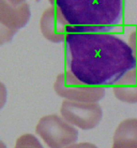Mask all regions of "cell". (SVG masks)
<instances>
[{"label":"cell","mask_w":137,"mask_h":148,"mask_svg":"<svg viewBox=\"0 0 137 148\" xmlns=\"http://www.w3.org/2000/svg\"><path fill=\"white\" fill-rule=\"evenodd\" d=\"M66 64L78 81L94 87L114 86L137 68L130 44L112 34L68 27Z\"/></svg>","instance_id":"cell-1"},{"label":"cell","mask_w":137,"mask_h":148,"mask_svg":"<svg viewBox=\"0 0 137 148\" xmlns=\"http://www.w3.org/2000/svg\"><path fill=\"white\" fill-rule=\"evenodd\" d=\"M68 24L85 32L106 33L123 17V0H54Z\"/></svg>","instance_id":"cell-2"},{"label":"cell","mask_w":137,"mask_h":148,"mask_svg":"<svg viewBox=\"0 0 137 148\" xmlns=\"http://www.w3.org/2000/svg\"><path fill=\"white\" fill-rule=\"evenodd\" d=\"M36 133L50 148H67L78 140V130L56 114L41 117L36 126Z\"/></svg>","instance_id":"cell-3"},{"label":"cell","mask_w":137,"mask_h":148,"mask_svg":"<svg viewBox=\"0 0 137 148\" xmlns=\"http://www.w3.org/2000/svg\"><path fill=\"white\" fill-rule=\"evenodd\" d=\"M54 89L61 98L78 102H98L105 95L104 87H94L81 83L69 71L58 74Z\"/></svg>","instance_id":"cell-4"},{"label":"cell","mask_w":137,"mask_h":148,"mask_svg":"<svg viewBox=\"0 0 137 148\" xmlns=\"http://www.w3.org/2000/svg\"><path fill=\"white\" fill-rule=\"evenodd\" d=\"M60 114L68 123L84 130L96 127L103 118V110L97 102H78L67 99L62 102Z\"/></svg>","instance_id":"cell-5"},{"label":"cell","mask_w":137,"mask_h":148,"mask_svg":"<svg viewBox=\"0 0 137 148\" xmlns=\"http://www.w3.org/2000/svg\"><path fill=\"white\" fill-rule=\"evenodd\" d=\"M31 11L26 2L20 6H12L7 0H0V40L1 44L10 42L15 33L23 28L30 20Z\"/></svg>","instance_id":"cell-6"},{"label":"cell","mask_w":137,"mask_h":148,"mask_svg":"<svg viewBox=\"0 0 137 148\" xmlns=\"http://www.w3.org/2000/svg\"><path fill=\"white\" fill-rule=\"evenodd\" d=\"M40 26L46 40L54 43H59L65 41L70 25L66 22L56 7L51 6L42 13Z\"/></svg>","instance_id":"cell-7"},{"label":"cell","mask_w":137,"mask_h":148,"mask_svg":"<svg viewBox=\"0 0 137 148\" xmlns=\"http://www.w3.org/2000/svg\"><path fill=\"white\" fill-rule=\"evenodd\" d=\"M114 94L122 102L137 103V68L129 71L116 85L113 86Z\"/></svg>","instance_id":"cell-8"},{"label":"cell","mask_w":137,"mask_h":148,"mask_svg":"<svg viewBox=\"0 0 137 148\" xmlns=\"http://www.w3.org/2000/svg\"><path fill=\"white\" fill-rule=\"evenodd\" d=\"M113 141L137 143V118L123 120L116 130Z\"/></svg>","instance_id":"cell-9"},{"label":"cell","mask_w":137,"mask_h":148,"mask_svg":"<svg viewBox=\"0 0 137 148\" xmlns=\"http://www.w3.org/2000/svg\"><path fill=\"white\" fill-rule=\"evenodd\" d=\"M14 148H43V146L34 135L23 134L17 139Z\"/></svg>","instance_id":"cell-10"},{"label":"cell","mask_w":137,"mask_h":148,"mask_svg":"<svg viewBox=\"0 0 137 148\" xmlns=\"http://www.w3.org/2000/svg\"><path fill=\"white\" fill-rule=\"evenodd\" d=\"M129 44H130L132 51H134V56L137 60V31H134L131 34L130 38H129Z\"/></svg>","instance_id":"cell-11"},{"label":"cell","mask_w":137,"mask_h":148,"mask_svg":"<svg viewBox=\"0 0 137 148\" xmlns=\"http://www.w3.org/2000/svg\"><path fill=\"white\" fill-rule=\"evenodd\" d=\"M67 148H99V147L90 143H74V145L68 146Z\"/></svg>","instance_id":"cell-12"},{"label":"cell","mask_w":137,"mask_h":148,"mask_svg":"<svg viewBox=\"0 0 137 148\" xmlns=\"http://www.w3.org/2000/svg\"><path fill=\"white\" fill-rule=\"evenodd\" d=\"M7 1L9 2L10 5L15 6V7L20 6V5H22V4L25 3V0H7Z\"/></svg>","instance_id":"cell-13"},{"label":"cell","mask_w":137,"mask_h":148,"mask_svg":"<svg viewBox=\"0 0 137 148\" xmlns=\"http://www.w3.org/2000/svg\"><path fill=\"white\" fill-rule=\"evenodd\" d=\"M37 2H39V1H41V0H36ZM49 2L51 3V5L52 6H54V0H49Z\"/></svg>","instance_id":"cell-14"}]
</instances>
